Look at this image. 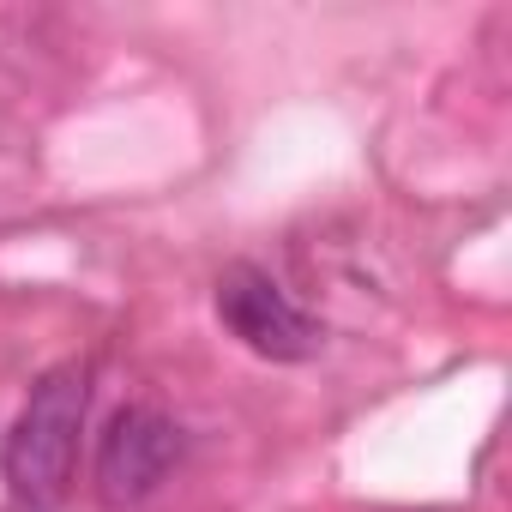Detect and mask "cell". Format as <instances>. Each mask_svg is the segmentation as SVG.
I'll use <instances>...</instances> for the list:
<instances>
[{"label":"cell","mask_w":512,"mask_h":512,"mask_svg":"<svg viewBox=\"0 0 512 512\" xmlns=\"http://www.w3.org/2000/svg\"><path fill=\"white\" fill-rule=\"evenodd\" d=\"M85 410H91V362H55L31 386L25 410L7 428V446H0V470H7V488L19 506L49 512L67 500Z\"/></svg>","instance_id":"1"},{"label":"cell","mask_w":512,"mask_h":512,"mask_svg":"<svg viewBox=\"0 0 512 512\" xmlns=\"http://www.w3.org/2000/svg\"><path fill=\"white\" fill-rule=\"evenodd\" d=\"M217 320L266 362H308L320 350V320L284 296V284L260 266H229L217 278Z\"/></svg>","instance_id":"2"},{"label":"cell","mask_w":512,"mask_h":512,"mask_svg":"<svg viewBox=\"0 0 512 512\" xmlns=\"http://www.w3.org/2000/svg\"><path fill=\"white\" fill-rule=\"evenodd\" d=\"M175 464H181L175 416H163L157 404H127L97 446V494L109 506H139L169 482Z\"/></svg>","instance_id":"3"}]
</instances>
